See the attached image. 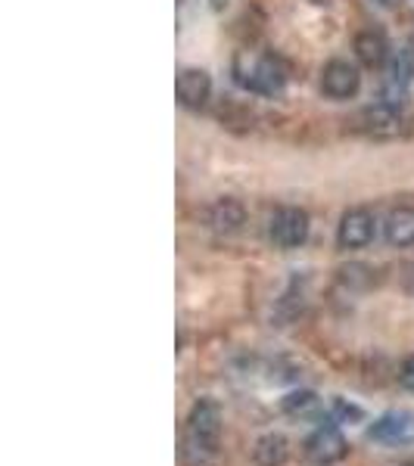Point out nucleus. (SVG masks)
Segmentation results:
<instances>
[{
    "label": "nucleus",
    "mask_w": 414,
    "mask_h": 466,
    "mask_svg": "<svg viewBox=\"0 0 414 466\" xmlns=\"http://www.w3.org/2000/svg\"><path fill=\"white\" fill-rule=\"evenodd\" d=\"M234 81L240 87L253 90L262 96H274L284 90V72L274 59L268 56H255V54H237L234 59Z\"/></svg>",
    "instance_id": "nucleus-1"
},
{
    "label": "nucleus",
    "mask_w": 414,
    "mask_h": 466,
    "mask_svg": "<svg viewBox=\"0 0 414 466\" xmlns=\"http://www.w3.org/2000/svg\"><path fill=\"white\" fill-rule=\"evenodd\" d=\"M218 441H222V408L212 398H202V401L193 404L191 417H187V445L197 454L212 457L218 451Z\"/></svg>",
    "instance_id": "nucleus-2"
},
{
    "label": "nucleus",
    "mask_w": 414,
    "mask_h": 466,
    "mask_svg": "<svg viewBox=\"0 0 414 466\" xmlns=\"http://www.w3.org/2000/svg\"><path fill=\"white\" fill-rule=\"evenodd\" d=\"M346 454H349V445H346L336 423L318 426V430L305 439V461L312 466H334V463H340Z\"/></svg>",
    "instance_id": "nucleus-3"
},
{
    "label": "nucleus",
    "mask_w": 414,
    "mask_h": 466,
    "mask_svg": "<svg viewBox=\"0 0 414 466\" xmlns=\"http://www.w3.org/2000/svg\"><path fill=\"white\" fill-rule=\"evenodd\" d=\"M367 439L378 445L402 448L414 441V413L411 410H389L380 420H374V426L367 430Z\"/></svg>",
    "instance_id": "nucleus-4"
},
{
    "label": "nucleus",
    "mask_w": 414,
    "mask_h": 466,
    "mask_svg": "<svg viewBox=\"0 0 414 466\" xmlns=\"http://www.w3.org/2000/svg\"><path fill=\"white\" fill-rule=\"evenodd\" d=\"M271 239L281 249H296L308 239V215L303 208H281L271 218Z\"/></svg>",
    "instance_id": "nucleus-5"
},
{
    "label": "nucleus",
    "mask_w": 414,
    "mask_h": 466,
    "mask_svg": "<svg viewBox=\"0 0 414 466\" xmlns=\"http://www.w3.org/2000/svg\"><path fill=\"white\" fill-rule=\"evenodd\" d=\"M411 78H414V50L405 47V50H398L393 66L387 69V81H383V103H389V106H396V109L402 106L405 96H409Z\"/></svg>",
    "instance_id": "nucleus-6"
},
{
    "label": "nucleus",
    "mask_w": 414,
    "mask_h": 466,
    "mask_svg": "<svg viewBox=\"0 0 414 466\" xmlns=\"http://www.w3.org/2000/svg\"><path fill=\"white\" fill-rule=\"evenodd\" d=\"M361 75L352 63L346 59H334V63L325 66V75H321V90L330 96V100H349V96L358 94Z\"/></svg>",
    "instance_id": "nucleus-7"
},
{
    "label": "nucleus",
    "mask_w": 414,
    "mask_h": 466,
    "mask_svg": "<svg viewBox=\"0 0 414 466\" xmlns=\"http://www.w3.org/2000/svg\"><path fill=\"white\" fill-rule=\"evenodd\" d=\"M336 239H340L343 249H365L374 239V215L367 208H349L340 221Z\"/></svg>",
    "instance_id": "nucleus-8"
},
{
    "label": "nucleus",
    "mask_w": 414,
    "mask_h": 466,
    "mask_svg": "<svg viewBox=\"0 0 414 466\" xmlns=\"http://www.w3.org/2000/svg\"><path fill=\"white\" fill-rule=\"evenodd\" d=\"M175 96H178L181 106H187V109L206 106L209 96H212V78H209V72L184 69L175 81Z\"/></svg>",
    "instance_id": "nucleus-9"
},
{
    "label": "nucleus",
    "mask_w": 414,
    "mask_h": 466,
    "mask_svg": "<svg viewBox=\"0 0 414 466\" xmlns=\"http://www.w3.org/2000/svg\"><path fill=\"white\" fill-rule=\"evenodd\" d=\"M361 125H365L367 134H374V137H393L398 134V125H402V118H398V109L389 106V103H374V106H367L361 112Z\"/></svg>",
    "instance_id": "nucleus-10"
},
{
    "label": "nucleus",
    "mask_w": 414,
    "mask_h": 466,
    "mask_svg": "<svg viewBox=\"0 0 414 466\" xmlns=\"http://www.w3.org/2000/svg\"><path fill=\"white\" fill-rule=\"evenodd\" d=\"M253 461L255 466H284L290 461V441L281 432H268L255 441L253 448Z\"/></svg>",
    "instance_id": "nucleus-11"
},
{
    "label": "nucleus",
    "mask_w": 414,
    "mask_h": 466,
    "mask_svg": "<svg viewBox=\"0 0 414 466\" xmlns=\"http://www.w3.org/2000/svg\"><path fill=\"white\" fill-rule=\"evenodd\" d=\"M281 408L293 420H318L321 410H325V404H321V398L315 395L312 389H296V392L284 395Z\"/></svg>",
    "instance_id": "nucleus-12"
},
{
    "label": "nucleus",
    "mask_w": 414,
    "mask_h": 466,
    "mask_svg": "<svg viewBox=\"0 0 414 466\" xmlns=\"http://www.w3.org/2000/svg\"><path fill=\"white\" fill-rule=\"evenodd\" d=\"M383 233H387V243L389 246H414V208H396L389 212L387 224H383Z\"/></svg>",
    "instance_id": "nucleus-13"
},
{
    "label": "nucleus",
    "mask_w": 414,
    "mask_h": 466,
    "mask_svg": "<svg viewBox=\"0 0 414 466\" xmlns=\"http://www.w3.org/2000/svg\"><path fill=\"white\" fill-rule=\"evenodd\" d=\"M243 221H246V208L240 206L237 199H218L215 206L209 208V224H212L218 233L237 230Z\"/></svg>",
    "instance_id": "nucleus-14"
},
{
    "label": "nucleus",
    "mask_w": 414,
    "mask_h": 466,
    "mask_svg": "<svg viewBox=\"0 0 414 466\" xmlns=\"http://www.w3.org/2000/svg\"><path fill=\"white\" fill-rule=\"evenodd\" d=\"M356 56L361 66H383V59H387V37L380 32H374V28H367V32H361L356 37Z\"/></svg>",
    "instance_id": "nucleus-15"
},
{
    "label": "nucleus",
    "mask_w": 414,
    "mask_h": 466,
    "mask_svg": "<svg viewBox=\"0 0 414 466\" xmlns=\"http://www.w3.org/2000/svg\"><path fill=\"white\" fill-rule=\"evenodd\" d=\"M330 417H334V423H349V420H361L365 413L356 404H346L343 398H336L334 408H330Z\"/></svg>",
    "instance_id": "nucleus-16"
},
{
    "label": "nucleus",
    "mask_w": 414,
    "mask_h": 466,
    "mask_svg": "<svg viewBox=\"0 0 414 466\" xmlns=\"http://www.w3.org/2000/svg\"><path fill=\"white\" fill-rule=\"evenodd\" d=\"M398 382H402V389H409V392H414V355L402 364V373H398Z\"/></svg>",
    "instance_id": "nucleus-17"
},
{
    "label": "nucleus",
    "mask_w": 414,
    "mask_h": 466,
    "mask_svg": "<svg viewBox=\"0 0 414 466\" xmlns=\"http://www.w3.org/2000/svg\"><path fill=\"white\" fill-rule=\"evenodd\" d=\"M402 287L414 296V261H411V265H405V268H402Z\"/></svg>",
    "instance_id": "nucleus-18"
},
{
    "label": "nucleus",
    "mask_w": 414,
    "mask_h": 466,
    "mask_svg": "<svg viewBox=\"0 0 414 466\" xmlns=\"http://www.w3.org/2000/svg\"><path fill=\"white\" fill-rule=\"evenodd\" d=\"M212 6H215V10H222V6H224V0H212Z\"/></svg>",
    "instance_id": "nucleus-19"
},
{
    "label": "nucleus",
    "mask_w": 414,
    "mask_h": 466,
    "mask_svg": "<svg viewBox=\"0 0 414 466\" xmlns=\"http://www.w3.org/2000/svg\"><path fill=\"white\" fill-rule=\"evenodd\" d=\"M405 466H414V463H405Z\"/></svg>",
    "instance_id": "nucleus-20"
}]
</instances>
